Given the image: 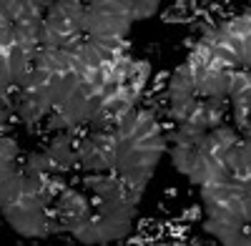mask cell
I'll return each instance as SVG.
<instances>
[{"label":"cell","instance_id":"obj_11","mask_svg":"<svg viewBox=\"0 0 251 246\" xmlns=\"http://www.w3.org/2000/svg\"><path fill=\"white\" fill-rule=\"evenodd\" d=\"M196 96L194 98H186V100H176V103H171L169 106V118L171 121H176V123H183L186 118H188V113H191V108L196 106Z\"/></svg>","mask_w":251,"mask_h":246},{"label":"cell","instance_id":"obj_15","mask_svg":"<svg viewBox=\"0 0 251 246\" xmlns=\"http://www.w3.org/2000/svg\"><path fill=\"white\" fill-rule=\"evenodd\" d=\"M201 211H203L201 206H191V209H186V211L181 214V219H183V221H199V219H201Z\"/></svg>","mask_w":251,"mask_h":246},{"label":"cell","instance_id":"obj_9","mask_svg":"<svg viewBox=\"0 0 251 246\" xmlns=\"http://www.w3.org/2000/svg\"><path fill=\"white\" fill-rule=\"evenodd\" d=\"M231 100V111H234V118H236V126L241 131L249 133V111H251V93H244V96H236V98H228Z\"/></svg>","mask_w":251,"mask_h":246},{"label":"cell","instance_id":"obj_5","mask_svg":"<svg viewBox=\"0 0 251 246\" xmlns=\"http://www.w3.org/2000/svg\"><path fill=\"white\" fill-rule=\"evenodd\" d=\"M194 96H196V86H194L191 75H188L186 66H178L174 71V75L169 78V100L176 103V100H186Z\"/></svg>","mask_w":251,"mask_h":246},{"label":"cell","instance_id":"obj_16","mask_svg":"<svg viewBox=\"0 0 251 246\" xmlns=\"http://www.w3.org/2000/svg\"><path fill=\"white\" fill-rule=\"evenodd\" d=\"M171 75H166V73H158V78H156V83H153V91H161L163 86H166V80H169Z\"/></svg>","mask_w":251,"mask_h":246},{"label":"cell","instance_id":"obj_12","mask_svg":"<svg viewBox=\"0 0 251 246\" xmlns=\"http://www.w3.org/2000/svg\"><path fill=\"white\" fill-rule=\"evenodd\" d=\"M208 133H211L216 141H219V146L226 151V148H231V146H236V143L241 141L239 138V133L234 131V128H228V126H216L214 131H208Z\"/></svg>","mask_w":251,"mask_h":246},{"label":"cell","instance_id":"obj_13","mask_svg":"<svg viewBox=\"0 0 251 246\" xmlns=\"http://www.w3.org/2000/svg\"><path fill=\"white\" fill-rule=\"evenodd\" d=\"M15 161H18V143L3 136V141H0V163H15Z\"/></svg>","mask_w":251,"mask_h":246},{"label":"cell","instance_id":"obj_3","mask_svg":"<svg viewBox=\"0 0 251 246\" xmlns=\"http://www.w3.org/2000/svg\"><path fill=\"white\" fill-rule=\"evenodd\" d=\"M228 71H211L206 68L203 78L196 83V98H226Z\"/></svg>","mask_w":251,"mask_h":246},{"label":"cell","instance_id":"obj_1","mask_svg":"<svg viewBox=\"0 0 251 246\" xmlns=\"http://www.w3.org/2000/svg\"><path fill=\"white\" fill-rule=\"evenodd\" d=\"M136 206L128 209H93V226L98 234V244L121 241L133 231Z\"/></svg>","mask_w":251,"mask_h":246},{"label":"cell","instance_id":"obj_7","mask_svg":"<svg viewBox=\"0 0 251 246\" xmlns=\"http://www.w3.org/2000/svg\"><path fill=\"white\" fill-rule=\"evenodd\" d=\"M251 93V75L246 68H236V71H228V83H226V96L228 98H236Z\"/></svg>","mask_w":251,"mask_h":246},{"label":"cell","instance_id":"obj_10","mask_svg":"<svg viewBox=\"0 0 251 246\" xmlns=\"http://www.w3.org/2000/svg\"><path fill=\"white\" fill-rule=\"evenodd\" d=\"M158 13V0H131V20H146Z\"/></svg>","mask_w":251,"mask_h":246},{"label":"cell","instance_id":"obj_4","mask_svg":"<svg viewBox=\"0 0 251 246\" xmlns=\"http://www.w3.org/2000/svg\"><path fill=\"white\" fill-rule=\"evenodd\" d=\"M216 30L236 46L241 43V40H251V13L246 10V13L234 15V18H224L216 25Z\"/></svg>","mask_w":251,"mask_h":246},{"label":"cell","instance_id":"obj_6","mask_svg":"<svg viewBox=\"0 0 251 246\" xmlns=\"http://www.w3.org/2000/svg\"><path fill=\"white\" fill-rule=\"evenodd\" d=\"M203 100V98H201ZM203 113H206V131H214L216 126H224L226 118V98H206L203 100Z\"/></svg>","mask_w":251,"mask_h":246},{"label":"cell","instance_id":"obj_2","mask_svg":"<svg viewBox=\"0 0 251 246\" xmlns=\"http://www.w3.org/2000/svg\"><path fill=\"white\" fill-rule=\"evenodd\" d=\"M201 229L206 234H211L214 239H219L226 246H249L251 236H249V223H224V221H214V219H206L201 221Z\"/></svg>","mask_w":251,"mask_h":246},{"label":"cell","instance_id":"obj_14","mask_svg":"<svg viewBox=\"0 0 251 246\" xmlns=\"http://www.w3.org/2000/svg\"><path fill=\"white\" fill-rule=\"evenodd\" d=\"M163 23H174V25H181V23H191V15H188V13H176V10H166L163 15Z\"/></svg>","mask_w":251,"mask_h":246},{"label":"cell","instance_id":"obj_8","mask_svg":"<svg viewBox=\"0 0 251 246\" xmlns=\"http://www.w3.org/2000/svg\"><path fill=\"white\" fill-rule=\"evenodd\" d=\"M169 156L174 161V169L178 173L188 176V173H191V169H194V161H196L199 151L196 148H183V146H171L169 148Z\"/></svg>","mask_w":251,"mask_h":246}]
</instances>
